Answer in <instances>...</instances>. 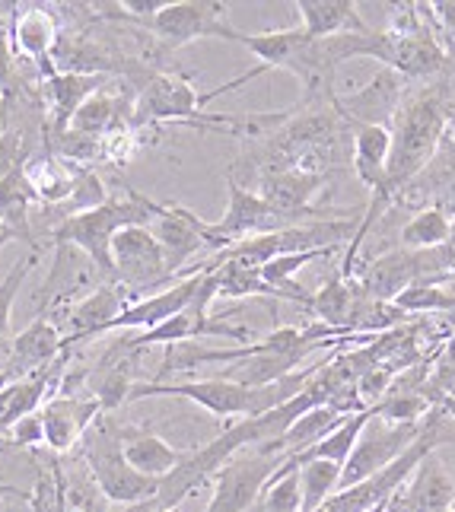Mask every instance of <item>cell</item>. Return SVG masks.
I'll list each match as a JSON object with an SVG mask.
<instances>
[{
	"instance_id": "cell-1",
	"label": "cell",
	"mask_w": 455,
	"mask_h": 512,
	"mask_svg": "<svg viewBox=\"0 0 455 512\" xmlns=\"http://www.w3.org/2000/svg\"><path fill=\"white\" fill-rule=\"evenodd\" d=\"M328 363V360H325ZM325 363L306 366L300 373H293L287 379H280L274 385H261V388H249V385H236L226 379H198V382H134L131 398L128 401H140V398H188L195 401L198 408L210 411L214 417H261L268 411H277L280 404L293 401L303 388L319 376V369Z\"/></svg>"
},
{
	"instance_id": "cell-2",
	"label": "cell",
	"mask_w": 455,
	"mask_h": 512,
	"mask_svg": "<svg viewBox=\"0 0 455 512\" xmlns=\"http://www.w3.org/2000/svg\"><path fill=\"white\" fill-rule=\"evenodd\" d=\"M446 121H449V112H446L443 93L424 90L405 99V105L398 109L389 128L392 150H389L385 175H389L392 194L411 185L417 175L436 160V150H440L443 134H446Z\"/></svg>"
},
{
	"instance_id": "cell-3",
	"label": "cell",
	"mask_w": 455,
	"mask_h": 512,
	"mask_svg": "<svg viewBox=\"0 0 455 512\" xmlns=\"http://www.w3.org/2000/svg\"><path fill=\"white\" fill-rule=\"evenodd\" d=\"M150 198L134 188H125V198H109L102 207L86 210V214L67 217L58 226H51V242L55 245H70V249H80L86 258L96 264V271L112 277V239L121 233L125 226H150Z\"/></svg>"
},
{
	"instance_id": "cell-4",
	"label": "cell",
	"mask_w": 455,
	"mask_h": 512,
	"mask_svg": "<svg viewBox=\"0 0 455 512\" xmlns=\"http://www.w3.org/2000/svg\"><path fill=\"white\" fill-rule=\"evenodd\" d=\"M80 446H83V462L90 468L93 484L109 503L144 506L160 493L163 481L144 478V474H137L128 465L125 452H121V433L105 417L93 423L90 433L80 439Z\"/></svg>"
},
{
	"instance_id": "cell-5",
	"label": "cell",
	"mask_w": 455,
	"mask_h": 512,
	"mask_svg": "<svg viewBox=\"0 0 455 512\" xmlns=\"http://www.w3.org/2000/svg\"><path fill=\"white\" fill-rule=\"evenodd\" d=\"M156 121H191V125H207V128L245 131V118L239 121V118L207 115L201 109V96L195 93L191 80L179 74H156L134 102V115H131L134 128L156 125Z\"/></svg>"
},
{
	"instance_id": "cell-6",
	"label": "cell",
	"mask_w": 455,
	"mask_h": 512,
	"mask_svg": "<svg viewBox=\"0 0 455 512\" xmlns=\"http://www.w3.org/2000/svg\"><path fill=\"white\" fill-rule=\"evenodd\" d=\"M140 26L150 29L166 48H182L198 39L233 42L239 32L230 26V4L220 0H175Z\"/></svg>"
},
{
	"instance_id": "cell-7",
	"label": "cell",
	"mask_w": 455,
	"mask_h": 512,
	"mask_svg": "<svg viewBox=\"0 0 455 512\" xmlns=\"http://www.w3.org/2000/svg\"><path fill=\"white\" fill-rule=\"evenodd\" d=\"M112 271L115 284L125 287L134 303L144 293L153 296V290H160L163 284H179V280L169 277L166 255L150 226H125L112 239Z\"/></svg>"
},
{
	"instance_id": "cell-8",
	"label": "cell",
	"mask_w": 455,
	"mask_h": 512,
	"mask_svg": "<svg viewBox=\"0 0 455 512\" xmlns=\"http://www.w3.org/2000/svg\"><path fill=\"white\" fill-rule=\"evenodd\" d=\"M287 458L277 452H265L261 446L242 449L214 474V497L204 512H249L258 493L274 478V471Z\"/></svg>"
},
{
	"instance_id": "cell-9",
	"label": "cell",
	"mask_w": 455,
	"mask_h": 512,
	"mask_svg": "<svg viewBox=\"0 0 455 512\" xmlns=\"http://www.w3.org/2000/svg\"><path fill=\"white\" fill-rule=\"evenodd\" d=\"M424 423H401V427H392V423L373 417L366 423V430L360 433L354 452L347 458V465L341 468L338 490L363 484L366 478H373V474H379L382 468H389L395 458H401L417 443L420 433H424Z\"/></svg>"
},
{
	"instance_id": "cell-10",
	"label": "cell",
	"mask_w": 455,
	"mask_h": 512,
	"mask_svg": "<svg viewBox=\"0 0 455 512\" xmlns=\"http://www.w3.org/2000/svg\"><path fill=\"white\" fill-rule=\"evenodd\" d=\"M207 274V261L198 264L195 274H188L182 277L179 284H172L160 293H153V296H144V299H137V303H131L121 315H115V319L102 328V334H109V331H153V328H160L163 322H169L172 315H179L191 299H195L198 287H201V280Z\"/></svg>"
},
{
	"instance_id": "cell-11",
	"label": "cell",
	"mask_w": 455,
	"mask_h": 512,
	"mask_svg": "<svg viewBox=\"0 0 455 512\" xmlns=\"http://www.w3.org/2000/svg\"><path fill=\"white\" fill-rule=\"evenodd\" d=\"M455 478L449 474L440 452H430L414 474L398 487L385 512H452Z\"/></svg>"
},
{
	"instance_id": "cell-12",
	"label": "cell",
	"mask_w": 455,
	"mask_h": 512,
	"mask_svg": "<svg viewBox=\"0 0 455 512\" xmlns=\"http://www.w3.org/2000/svg\"><path fill=\"white\" fill-rule=\"evenodd\" d=\"M10 35H13V48L16 55L29 58L39 74L48 80L58 74L55 67V48L61 39V26H58V16L51 13L42 4H29V7H13L10 13Z\"/></svg>"
},
{
	"instance_id": "cell-13",
	"label": "cell",
	"mask_w": 455,
	"mask_h": 512,
	"mask_svg": "<svg viewBox=\"0 0 455 512\" xmlns=\"http://www.w3.org/2000/svg\"><path fill=\"white\" fill-rule=\"evenodd\" d=\"M99 417H102V404L93 395L64 392V395L48 398L45 408H42L45 446L55 455L70 452L86 433H90V427Z\"/></svg>"
},
{
	"instance_id": "cell-14",
	"label": "cell",
	"mask_w": 455,
	"mask_h": 512,
	"mask_svg": "<svg viewBox=\"0 0 455 512\" xmlns=\"http://www.w3.org/2000/svg\"><path fill=\"white\" fill-rule=\"evenodd\" d=\"M150 214H153L150 229L166 255L169 277L179 280V274L185 271V261L207 249L201 233L195 229V210H188L182 204H160L150 198Z\"/></svg>"
},
{
	"instance_id": "cell-15",
	"label": "cell",
	"mask_w": 455,
	"mask_h": 512,
	"mask_svg": "<svg viewBox=\"0 0 455 512\" xmlns=\"http://www.w3.org/2000/svg\"><path fill=\"white\" fill-rule=\"evenodd\" d=\"M405 105V77L395 70H379L370 86H363L357 96L335 99V112L357 121V125H382L392 128L398 109Z\"/></svg>"
},
{
	"instance_id": "cell-16",
	"label": "cell",
	"mask_w": 455,
	"mask_h": 512,
	"mask_svg": "<svg viewBox=\"0 0 455 512\" xmlns=\"http://www.w3.org/2000/svg\"><path fill=\"white\" fill-rule=\"evenodd\" d=\"M67 353V344L61 338V328L51 322V315H35V319L10 341V363L7 369L13 379L39 373Z\"/></svg>"
},
{
	"instance_id": "cell-17",
	"label": "cell",
	"mask_w": 455,
	"mask_h": 512,
	"mask_svg": "<svg viewBox=\"0 0 455 512\" xmlns=\"http://www.w3.org/2000/svg\"><path fill=\"white\" fill-rule=\"evenodd\" d=\"M131 306V293L121 284H102L96 287L90 296H83L80 303L70 309L67 322H70V334L64 338V344H77V341H90L96 334H102V328L109 325L115 315H121Z\"/></svg>"
},
{
	"instance_id": "cell-18",
	"label": "cell",
	"mask_w": 455,
	"mask_h": 512,
	"mask_svg": "<svg viewBox=\"0 0 455 512\" xmlns=\"http://www.w3.org/2000/svg\"><path fill=\"white\" fill-rule=\"evenodd\" d=\"M109 74H58L45 80V99L51 115V137H61L70 128V118L93 93L105 90Z\"/></svg>"
},
{
	"instance_id": "cell-19",
	"label": "cell",
	"mask_w": 455,
	"mask_h": 512,
	"mask_svg": "<svg viewBox=\"0 0 455 512\" xmlns=\"http://www.w3.org/2000/svg\"><path fill=\"white\" fill-rule=\"evenodd\" d=\"M64 360H67V353H64L61 360L51 363V366L39 369V373L20 376V379H13L4 388V395H0V430L7 433L16 420H23V417H29V414L45 408L48 392H51V382H55L58 373L64 369Z\"/></svg>"
},
{
	"instance_id": "cell-20",
	"label": "cell",
	"mask_w": 455,
	"mask_h": 512,
	"mask_svg": "<svg viewBox=\"0 0 455 512\" xmlns=\"http://www.w3.org/2000/svg\"><path fill=\"white\" fill-rule=\"evenodd\" d=\"M121 433V452H125L128 465L153 481H166L169 474L185 462V452L172 449L163 436H156L150 430H118Z\"/></svg>"
},
{
	"instance_id": "cell-21",
	"label": "cell",
	"mask_w": 455,
	"mask_h": 512,
	"mask_svg": "<svg viewBox=\"0 0 455 512\" xmlns=\"http://www.w3.org/2000/svg\"><path fill=\"white\" fill-rule=\"evenodd\" d=\"M300 26L309 39H331L341 32H366L354 0H296Z\"/></svg>"
},
{
	"instance_id": "cell-22",
	"label": "cell",
	"mask_w": 455,
	"mask_h": 512,
	"mask_svg": "<svg viewBox=\"0 0 455 512\" xmlns=\"http://www.w3.org/2000/svg\"><path fill=\"white\" fill-rule=\"evenodd\" d=\"M128 112L134 115V109H128L125 99L121 96H112L109 90H99L86 99L77 115L70 118V134H86V137H109V134H118L125 131V121Z\"/></svg>"
},
{
	"instance_id": "cell-23",
	"label": "cell",
	"mask_w": 455,
	"mask_h": 512,
	"mask_svg": "<svg viewBox=\"0 0 455 512\" xmlns=\"http://www.w3.org/2000/svg\"><path fill=\"white\" fill-rule=\"evenodd\" d=\"M376 417V411H373V404L366 411H360V414H350L338 430H331L319 446H312L309 452H303V455H296L293 462L296 465H306V462H331V465H347V458H350V452H354V446H357V439H360V433L366 430V423H370Z\"/></svg>"
},
{
	"instance_id": "cell-24",
	"label": "cell",
	"mask_w": 455,
	"mask_h": 512,
	"mask_svg": "<svg viewBox=\"0 0 455 512\" xmlns=\"http://www.w3.org/2000/svg\"><path fill=\"white\" fill-rule=\"evenodd\" d=\"M249 512H303V487H300V465L287 458L274 471V478L258 493Z\"/></svg>"
},
{
	"instance_id": "cell-25",
	"label": "cell",
	"mask_w": 455,
	"mask_h": 512,
	"mask_svg": "<svg viewBox=\"0 0 455 512\" xmlns=\"http://www.w3.org/2000/svg\"><path fill=\"white\" fill-rule=\"evenodd\" d=\"M455 236V223L443 214L440 207H424L411 217L401 229V249H414V252H430L440 249V245L452 242Z\"/></svg>"
},
{
	"instance_id": "cell-26",
	"label": "cell",
	"mask_w": 455,
	"mask_h": 512,
	"mask_svg": "<svg viewBox=\"0 0 455 512\" xmlns=\"http://www.w3.org/2000/svg\"><path fill=\"white\" fill-rule=\"evenodd\" d=\"M452 277H433V280H424V284H414L411 290H405L395 306L408 315H420V312H449L455 309V293L446 287Z\"/></svg>"
},
{
	"instance_id": "cell-27",
	"label": "cell",
	"mask_w": 455,
	"mask_h": 512,
	"mask_svg": "<svg viewBox=\"0 0 455 512\" xmlns=\"http://www.w3.org/2000/svg\"><path fill=\"white\" fill-rule=\"evenodd\" d=\"M341 484V465L331 462H306L300 465V487H303V512L322 509L328 497H335Z\"/></svg>"
},
{
	"instance_id": "cell-28",
	"label": "cell",
	"mask_w": 455,
	"mask_h": 512,
	"mask_svg": "<svg viewBox=\"0 0 455 512\" xmlns=\"http://www.w3.org/2000/svg\"><path fill=\"white\" fill-rule=\"evenodd\" d=\"M373 411L379 420L401 427V423H424L433 404L424 392H389L379 404H373Z\"/></svg>"
},
{
	"instance_id": "cell-29",
	"label": "cell",
	"mask_w": 455,
	"mask_h": 512,
	"mask_svg": "<svg viewBox=\"0 0 455 512\" xmlns=\"http://www.w3.org/2000/svg\"><path fill=\"white\" fill-rule=\"evenodd\" d=\"M35 261H39V252H29L23 255L20 261L13 264V271L0 280V347H7L13 338H10V322H13V303H16V293H20L23 280L29 277V271L35 268Z\"/></svg>"
},
{
	"instance_id": "cell-30",
	"label": "cell",
	"mask_w": 455,
	"mask_h": 512,
	"mask_svg": "<svg viewBox=\"0 0 455 512\" xmlns=\"http://www.w3.org/2000/svg\"><path fill=\"white\" fill-rule=\"evenodd\" d=\"M7 436L13 439V446H23V449H35V446H45V420L42 411H35L23 420H16L13 427L7 430Z\"/></svg>"
},
{
	"instance_id": "cell-31",
	"label": "cell",
	"mask_w": 455,
	"mask_h": 512,
	"mask_svg": "<svg viewBox=\"0 0 455 512\" xmlns=\"http://www.w3.org/2000/svg\"><path fill=\"white\" fill-rule=\"evenodd\" d=\"M20 86L16 80V51L10 48V32L0 26V96H13V90Z\"/></svg>"
},
{
	"instance_id": "cell-32",
	"label": "cell",
	"mask_w": 455,
	"mask_h": 512,
	"mask_svg": "<svg viewBox=\"0 0 455 512\" xmlns=\"http://www.w3.org/2000/svg\"><path fill=\"white\" fill-rule=\"evenodd\" d=\"M7 500H29V493L16 490V487H7V484H0V512H4V503H7Z\"/></svg>"
},
{
	"instance_id": "cell-33",
	"label": "cell",
	"mask_w": 455,
	"mask_h": 512,
	"mask_svg": "<svg viewBox=\"0 0 455 512\" xmlns=\"http://www.w3.org/2000/svg\"><path fill=\"white\" fill-rule=\"evenodd\" d=\"M440 411H443V414H446V417L455 423V398H446V401L440 404Z\"/></svg>"
},
{
	"instance_id": "cell-34",
	"label": "cell",
	"mask_w": 455,
	"mask_h": 512,
	"mask_svg": "<svg viewBox=\"0 0 455 512\" xmlns=\"http://www.w3.org/2000/svg\"><path fill=\"white\" fill-rule=\"evenodd\" d=\"M10 382H13V373L4 366V369H0V395H4V388H7Z\"/></svg>"
},
{
	"instance_id": "cell-35",
	"label": "cell",
	"mask_w": 455,
	"mask_h": 512,
	"mask_svg": "<svg viewBox=\"0 0 455 512\" xmlns=\"http://www.w3.org/2000/svg\"><path fill=\"white\" fill-rule=\"evenodd\" d=\"M10 239H13V233H10V229H7L4 223H0V249H4V245H7Z\"/></svg>"
},
{
	"instance_id": "cell-36",
	"label": "cell",
	"mask_w": 455,
	"mask_h": 512,
	"mask_svg": "<svg viewBox=\"0 0 455 512\" xmlns=\"http://www.w3.org/2000/svg\"><path fill=\"white\" fill-rule=\"evenodd\" d=\"M7 109H10V99H7V96H0V121L7 118Z\"/></svg>"
},
{
	"instance_id": "cell-37",
	"label": "cell",
	"mask_w": 455,
	"mask_h": 512,
	"mask_svg": "<svg viewBox=\"0 0 455 512\" xmlns=\"http://www.w3.org/2000/svg\"><path fill=\"white\" fill-rule=\"evenodd\" d=\"M10 7H4V4H0V26H4V13H7Z\"/></svg>"
},
{
	"instance_id": "cell-38",
	"label": "cell",
	"mask_w": 455,
	"mask_h": 512,
	"mask_svg": "<svg viewBox=\"0 0 455 512\" xmlns=\"http://www.w3.org/2000/svg\"><path fill=\"white\" fill-rule=\"evenodd\" d=\"M385 506H389V503H385ZM385 506H379V509H373V512H385Z\"/></svg>"
}]
</instances>
